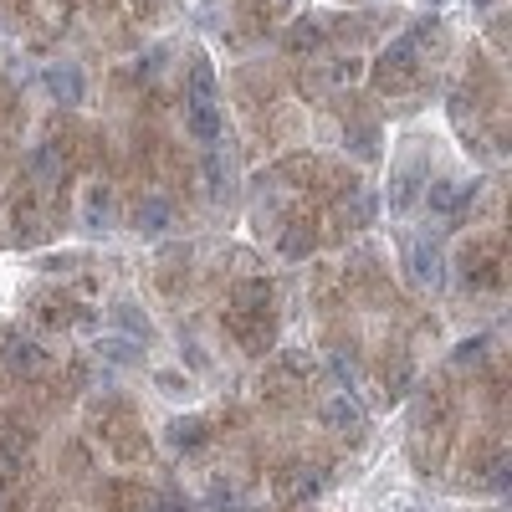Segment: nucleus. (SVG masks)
I'll return each instance as SVG.
<instances>
[{
	"mask_svg": "<svg viewBox=\"0 0 512 512\" xmlns=\"http://www.w3.org/2000/svg\"><path fill=\"white\" fill-rule=\"evenodd\" d=\"M226 328H231V338H236V344H241L246 354H267V349L277 344V313H272V303H256V308H231Z\"/></svg>",
	"mask_w": 512,
	"mask_h": 512,
	"instance_id": "1",
	"label": "nucleus"
},
{
	"mask_svg": "<svg viewBox=\"0 0 512 512\" xmlns=\"http://www.w3.org/2000/svg\"><path fill=\"white\" fill-rule=\"evenodd\" d=\"M415 72H420V41L405 36V41H395V47L379 57L374 88H379V93H400V88H410V82H415Z\"/></svg>",
	"mask_w": 512,
	"mask_h": 512,
	"instance_id": "2",
	"label": "nucleus"
},
{
	"mask_svg": "<svg viewBox=\"0 0 512 512\" xmlns=\"http://www.w3.org/2000/svg\"><path fill=\"white\" fill-rule=\"evenodd\" d=\"M323 466H313V461H292V466H282V472L272 477V497L282 502V507H297V502H308V497H318L323 492Z\"/></svg>",
	"mask_w": 512,
	"mask_h": 512,
	"instance_id": "3",
	"label": "nucleus"
},
{
	"mask_svg": "<svg viewBox=\"0 0 512 512\" xmlns=\"http://www.w3.org/2000/svg\"><path fill=\"white\" fill-rule=\"evenodd\" d=\"M461 262H466V282H472V287H502V241L497 236L466 246Z\"/></svg>",
	"mask_w": 512,
	"mask_h": 512,
	"instance_id": "4",
	"label": "nucleus"
},
{
	"mask_svg": "<svg viewBox=\"0 0 512 512\" xmlns=\"http://www.w3.org/2000/svg\"><path fill=\"white\" fill-rule=\"evenodd\" d=\"M210 441H216V431H210L205 415H185V420L169 425V446L175 451H205Z\"/></svg>",
	"mask_w": 512,
	"mask_h": 512,
	"instance_id": "5",
	"label": "nucleus"
},
{
	"mask_svg": "<svg viewBox=\"0 0 512 512\" xmlns=\"http://www.w3.org/2000/svg\"><path fill=\"white\" fill-rule=\"evenodd\" d=\"M6 364H11V374L36 379L41 369H47V349L31 344V338H11V344H6Z\"/></svg>",
	"mask_w": 512,
	"mask_h": 512,
	"instance_id": "6",
	"label": "nucleus"
},
{
	"mask_svg": "<svg viewBox=\"0 0 512 512\" xmlns=\"http://www.w3.org/2000/svg\"><path fill=\"white\" fill-rule=\"evenodd\" d=\"M185 134L200 144H216L221 139V108L216 103H190L185 108Z\"/></svg>",
	"mask_w": 512,
	"mask_h": 512,
	"instance_id": "7",
	"label": "nucleus"
},
{
	"mask_svg": "<svg viewBox=\"0 0 512 512\" xmlns=\"http://www.w3.org/2000/svg\"><path fill=\"white\" fill-rule=\"evenodd\" d=\"M323 420H328V431H364V410L349 400V395H333L328 405H323Z\"/></svg>",
	"mask_w": 512,
	"mask_h": 512,
	"instance_id": "8",
	"label": "nucleus"
},
{
	"mask_svg": "<svg viewBox=\"0 0 512 512\" xmlns=\"http://www.w3.org/2000/svg\"><path fill=\"white\" fill-rule=\"evenodd\" d=\"M190 103H216V77H210L205 62L190 67Z\"/></svg>",
	"mask_w": 512,
	"mask_h": 512,
	"instance_id": "9",
	"label": "nucleus"
},
{
	"mask_svg": "<svg viewBox=\"0 0 512 512\" xmlns=\"http://www.w3.org/2000/svg\"><path fill=\"white\" fill-rule=\"evenodd\" d=\"M52 93L67 98V103H77V98H82V77H77L72 67H52Z\"/></svg>",
	"mask_w": 512,
	"mask_h": 512,
	"instance_id": "10",
	"label": "nucleus"
},
{
	"mask_svg": "<svg viewBox=\"0 0 512 512\" xmlns=\"http://www.w3.org/2000/svg\"><path fill=\"white\" fill-rule=\"evenodd\" d=\"M164 221H169L164 200H149V205H139V226H144V231H164Z\"/></svg>",
	"mask_w": 512,
	"mask_h": 512,
	"instance_id": "11",
	"label": "nucleus"
},
{
	"mask_svg": "<svg viewBox=\"0 0 512 512\" xmlns=\"http://www.w3.org/2000/svg\"><path fill=\"white\" fill-rule=\"evenodd\" d=\"M0 512H6V502H0Z\"/></svg>",
	"mask_w": 512,
	"mask_h": 512,
	"instance_id": "12",
	"label": "nucleus"
}]
</instances>
